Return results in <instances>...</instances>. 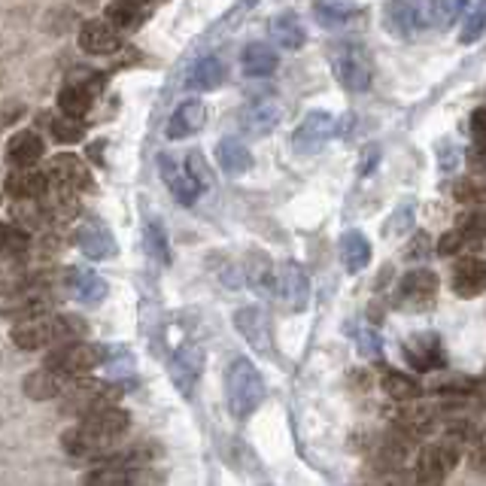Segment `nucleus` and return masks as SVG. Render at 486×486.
Listing matches in <instances>:
<instances>
[{
  "instance_id": "obj_1",
  "label": "nucleus",
  "mask_w": 486,
  "mask_h": 486,
  "mask_svg": "<svg viewBox=\"0 0 486 486\" xmlns=\"http://www.w3.org/2000/svg\"><path fill=\"white\" fill-rule=\"evenodd\" d=\"M89 326L80 316H40V320L19 322L13 328V344L19 350H43L52 344H71V341H86Z\"/></svg>"
},
{
  "instance_id": "obj_2",
  "label": "nucleus",
  "mask_w": 486,
  "mask_h": 486,
  "mask_svg": "<svg viewBox=\"0 0 486 486\" xmlns=\"http://www.w3.org/2000/svg\"><path fill=\"white\" fill-rule=\"evenodd\" d=\"M226 396L228 411L234 420H246L261 407L265 401V380L261 371L246 356H237L226 371Z\"/></svg>"
},
{
  "instance_id": "obj_3",
  "label": "nucleus",
  "mask_w": 486,
  "mask_h": 486,
  "mask_svg": "<svg viewBox=\"0 0 486 486\" xmlns=\"http://www.w3.org/2000/svg\"><path fill=\"white\" fill-rule=\"evenodd\" d=\"M331 67H335L337 82L359 95L371 86V58H368V46L359 40H341L331 46Z\"/></svg>"
},
{
  "instance_id": "obj_4",
  "label": "nucleus",
  "mask_w": 486,
  "mask_h": 486,
  "mask_svg": "<svg viewBox=\"0 0 486 486\" xmlns=\"http://www.w3.org/2000/svg\"><path fill=\"white\" fill-rule=\"evenodd\" d=\"M115 398H119V389L110 387V383L95 380V377H71L64 389V414H73L82 420L89 414L113 407Z\"/></svg>"
},
{
  "instance_id": "obj_5",
  "label": "nucleus",
  "mask_w": 486,
  "mask_h": 486,
  "mask_svg": "<svg viewBox=\"0 0 486 486\" xmlns=\"http://www.w3.org/2000/svg\"><path fill=\"white\" fill-rule=\"evenodd\" d=\"M104 353L107 346L89 344V341H71L61 344L58 350H52L46 356V365L49 371H55L61 377H86L91 368L104 365Z\"/></svg>"
},
{
  "instance_id": "obj_6",
  "label": "nucleus",
  "mask_w": 486,
  "mask_h": 486,
  "mask_svg": "<svg viewBox=\"0 0 486 486\" xmlns=\"http://www.w3.org/2000/svg\"><path fill=\"white\" fill-rule=\"evenodd\" d=\"M337 131V122L335 115L326 113V110H313L301 119V125L295 128L292 134V149L301 152V156H313L326 146Z\"/></svg>"
},
{
  "instance_id": "obj_7",
  "label": "nucleus",
  "mask_w": 486,
  "mask_h": 486,
  "mask_svg": "<svg viewBox=\"0 0 486 486\" xmlns=\"http://www.w3.org/2000/svg\"><path fill=\"white\" fill-rule=\"evenodd\" d=\"M200 371H204V350L198 344H180L171 356V365H167V374H171V383L176 387L180 396H192L200 380Z\"/></svg>"
},
{
  "instance_id": "obj_8",
  "label": "nucleus",
  "mask_w": 486,
  "mask_h": 486,
  "mask_svg": "<svg viewBox=\"0 0 486 486\" xmlns=\"http://www.w3.org/2000/svg\"><path fill=\"white\" fill-rule=\"evenodd\" d=\"M387 21L401 40H414L426 28V6L420 0H389Z\"/></svg>"
},
{
  "instance_id": "obj_9",
  "label": "nucleus",
  "mask_w": 486,
  "mask_h": 486,
  "mask_svg": "<svg viewBox=\"0 0 486 486\" xmlns=\"http://www.w3.org/2000/svg\"><path fill=\"white\" fill-rule=\"evenodd\" d=\"M158 171H161V180H165V186L171 189V195L180 200L183 207H192L200 198V192H204L189 176L186 167H183L176 158L167 156V152H165V156H158Z\"/></svg>"
},
{
  "instance_id": "obj_10",
  "label": "nucleus",
  "mask_w": 486,
  "mask_h": 486,
  "mask_svg": "<svg viewBox=\"0 0 486 486\" xmlns=\"http://www.w3.org/2000/svg\"><path fill=\"white\" fill-rule=\"evenodd\" d=\"M277 292L286 301V307L292 311H304L307 301H311V283H307V274L298 261H283L280 274H277Z\"/></svg>"
},
{
  "instance_id": "obj_11",
  "label": "nucleus",
  "mask_w": 486,
  "mask_h": 486,
  "mask_svg": "<svg viewBox=\"0 0 486 486\" xmlns=\"http://www.w3.org/2000/svg\"><path fill=\"white\" fill-rule=\"evenodd\" d=\"M280 104L271 98H256V100H250V104L243 107V113H241V125L246 128V134H252V137H265V134H271V131L280 125Z\"/></svg>"
},
{
  "instance_id": "obj_12",
  "label": "nucleus",
  "mask_w": 486,
  "mask_h": 486,
  "mask_svg": "<svg viewBox=\"0 0 486 486\" xmlns=\"http://www.w3.org/2000/svg\"><path fill=\"white\" fill-rule=\"evenodd\" d=\"M49 180H55L61 189L76 192V189H89L91 176L89 167L82 165V158H76L73 152H58V156L49 158Z\"/></svg>"
},
{
  "instance_id": "obj_13",
  "label": "nucleus",
  "mask_w": 486,
  "mask_h": 486,
  "mask_svg": "<svg viewBox=\"0 0 486 486\" xmlns=\"http://www.w3.org/2000/svg\"><path fill=\"white\" fill-rule=\"evenodd\" d=\"M80 426L86 429L89 435L100 438L104 444H113L115 438H122L128 431L131 416H128V411H119V407H104V411H98V414L82 416Z\"/></svg>"
},
{
  "instance_id": "obj_14",
  "label": "nucleus",
  "mask_w": 486,
  "mask_h": 486,
  "mask_svg": "<svg viewBox=\"0 0 486 486\" xmlns=\"http://www.w3.org/2000/svg\"><path fill=\"white\" fill-rule=\"evenodd\" d=\"M76 246L86 252L89 259L95 261H104V259H113L115 256V241L110 234V228L98 219H89L76 228Z\"/></svg>"
},
{
  "instance_id": "obj_15",
  "label": "nucleus",
  "mask_w": 486,
  "mask_h": 486,
  "mask_svg": "<svg viewBox=\"0 0 486 486\" xmlns=\"http://www.w3.org/2000/svg\"><path fill=\"white\" fill-rule=\"evenodd\" d=\"M204 122H207V107L200 104V100H186V104H180L174 110L165 134L167 141H186V137L198 134V131L204 128Z\"/></svg>"
},
{
  "instance_id": "obj_16",
  "label": "nucleus",
  "mask_w": 486,
  "mask_h": 486,
  "mask_svg": "<svg viewBox=\"0 0 486 486\" xmlns=\"http://www.w3.org/2000/svg\"><path fill=\"white\" fill-rule=\"evenodd\" d=\"M234 328L241 331V337L256 353L271 350V335H268V322L261 307H241V311L234 313Z\"/></svg>"
},
{
  "instance_id": "obj_17",
  "label": "nucleus",
  "mask_w": 486,
  "mask_h": 486,
  "mask_svg": "<svg viewBox=\"0 0 486 486\" xmlns=\"http://www.w3.org/2000/svg\"><path fill=\"white\" fill-rule=\"evenodd\" d=\"M486 283V265L477 256H465L456 261L453 268V289H456L459 298H474L483 292Z\"/></svg>"
},
{
  "instance_id": "obj_18",
  "label": "nucleus",
  "mask_w": 486,
  "mask_h": 486,
  "mask_svg": "<svg viewBox=\"0 0 486 486\" xmlns=\"http://www.w3.org/2000/svg\"><path fill=\"white\" fill-rule=\"evenodd\" d=\"M435 295H438V274H431L429 268L407 271L398 286V298L407 301V304H429Z\"/></svg>"
},
{
  "instance_id": "obj_19",
  "label": "nucleus",
  "mask_w": 486,
  "mask_h": 486,
  "mask_svg": "<svg viewBox=\"0 0 486 486\" xmlns=\"http://www.w3.org/2000/svg\"><path fill=\"white\" fill-rule=\"evenodd\" d=\"M80 46L89 55H113V52L119 49V34H115V28H110L107 21L91 19L80 30Z\"/></svg>"
},
{
  "instance_id": "obj_20",
  "label": "nucleus",
  "mask_w": 486,
  "mask_h": 486,
  "mask_svg": "<svg viewBox=\"0 0 486 486\" xmlns=\"http://www.w3.org/2000/svg\"><path fill=\"white\" fill-rule=\"evenodd\" d=\"M49 192V176L28 167V171H13L6 176V195L15 200H40Z\"/></svg>"
},
{
  "instance_id": "obj_21",
  "label": "nucleus",
  "mask_w": 486,
  "mask_h": 486,
  "mask_svg": "<svg viewBox=\"0 0 486 486\" xmlns=\"http://www.w3.org/2000/svg\"><path fill=\"white\" fill-rule=\"evenodd\" d=\"M67 380H71V377H61L55 371H49V368H40V371H30L25 380H21V389L34 401H49V398L64 396Z\"/></svg>"
},
{
  "instance_id": "obj_22",
  "label": "nucleus",
  "mask_w": 486,
  "mask_h": 486,
  "mask_svg": "<svg viewBox=\"0 0 486 486\" xmlns=\"http://www.w3.org/2000/svg\"><path fill=\"white\" fill-rule=\"evenodd\" d=\"M6 158H10V165L19 167V171H28V167H34L37 161L43 158L40 134H34V131H19V134H15L10 143H6Z\"/></svg>"
},
{
  "instance_id": "obj_23",
  "label": "nucleus",
  "mask_w": 486,
  "mask_h": 486,
  "mask_svg": "<svg viewBox=\"0 0 486 486\" xmlns=\"http://www.w3.org/2000/svg\"><path fill=\"white\" fill-rule=\"evenodd\" d=\"M277 67H280V55H277L274 46L268 43H250L241 55V71L243 76H252V80H261V76H271Z\"/></svg>"
},
{
  "instance_id": "obj_24",
  "label": "nucleus",
  "mask_w": 486,
  "mask_h": 486,
  "mask_svg": "<svg viewBox=\"0 0 486 486\" xmlns=\"http://www.w3.org/2000/svg\"><path fill=\"white\" fill-rule=\"evenodd\" d=\"M222 80H226V64L213 55H204L189 67L186 89L189 91H213L222 86Z\"/></svg>"
},
{
  "instance_id": "obj_25",
  "label": "nucleus",
  "mask_w": 486,
  "mask_h": 486,
  "mask_svg": "<svg viewBox=\"0 0 486 486\" xmlns=\"http://www.w3.org/2000/svg\"><path fill=\"white\" fill-rule=\"evenodd\" d=\"M137 468L141 465H119V462H100L98 468H91L86 474L82 486H134L137 483Z\"/></svg>"
},
{
  "instance_id": "obj_26",
  "label": "nucleus",
  "mask_w": 486,
  "mask_h": 486,
  "mask_svg": "<svg viewBox=\"0 0 486 486\" xmlns=\"http://www.w3.org/2000/svg\"><path fill=\"white\" fill-rule=\"evenodd\" d=\"M61 444H64V453H71V456H76V459H98L113 447V444H104L95 435H89L82 426L67 429L64 435H61Z\"/></svg>"
},
{
  "instance_id": "obj_27",
  "label": "nucleus",
  "mask_w": 486,
  "mask_h": 486,
  "mask_svg": "<svg viewBox=\"0 0 486 486\" xmlns=\"http://www.w3.org/2000/svg\"><path fill=\"white\" fill-rule=\"evenodd\" d=\"M67 283H71V289L80 295L86 304H100V301L107 298V280L95 271H89V268H73V271H67Z\"/></svg>"
},
{
  "instance_id": "obj_28",
  "label": "nucleus",
  "mask_w": 486,
  "mask_h": 486,
  "mask_svg": "<svg viewBox=\"0 0 486 486\" xmlns=\"http://www.w3.org/2000/svg\"><path fill=\"white\" fill-rule=\"evenodd\" d=\"M359 15L353 0H316L313 4V19L322 28H341L346 21H353Z\"/></svg>"
},
{
  "instance_id": "obj_29",
  "label": "nucleus",
  "mask_w": 486,
  "mask_h": 486,
  "mask_svg": "<svg viewBox=\"0 0 486 486\" xmlns=\"http://www.w3.org/2000/svg\"><path fill=\"white\" fill-rule=\"evenodd\" d=\"M216 156H219V167L228 176H241L252 167L250 149H246L237 137H226V141H219V146H216Z\"/></svg>"
},
{
  "instance_id": "obj_30",
  "label": "nucleus",
  "mask_w": 486,
  "mask_h": 486,
  "mask_svg": "<svg viewBox=\"0 0 486 486\" xmlns=\"http://www.w3.org/2000/svg\"><path fill=\"white\" fill-rule=\"evenodd\" d=\"M271 37H274L277 46H283V49H289V52H298L301 46L307 43L304 25H301V19L295 13L277 15V19L271 21Z\"/></svg>"
},
{
  "instance_id": "obj_31",
  "label": "nucleus",
  "mask_w": 486,
  "mask_h": 486,
  "mask_svg": "<svg viewBox=\"0 0 486 486\" xmlns=\"http://www.w3.org/2000/svg\"><path fill=\"white\" fill-rule=\"evenodd\" d=\"M341 259L350 274L365 271L368 261H371V243H368V237L359 234V231H346L341 237Z\"/></svg>"
},
{
  "instance_id": "obj_32",
  "label": "nucleus",
  "mask_w": 486,
  "mask_h": 486,
  "mask_svg": "<svg viewBox=\"0 0 486 486\" xmlns=\"http://www.w3.org/2000/svg\"><path fill=\"white\" fill-rule=\"evenodd\" d=\"M91 98H95V95H89L86 89L67 82V86L58 91V107H61V113H64L67 119H82V115L91 110Z\"/></svg>"
},
{
  "instance_id": "obj_33",
  "label": "nucleus",
  "mask_w": 486,
  "mask_h": 486,
  "mask_svg": "<svg viewBox=\"0 0 486 486\" xmlns=\"http://www.w3.org/2000/svg\"><path fill=\"white\" fill-rule=\"evenodd\" d=\"M15 304L4 307V316H10L15 322H28V320H40V316H49V301L40 295H19L13 298Z\"/></svg>"
},
{
  "instance_id": "obj_34",
  "label": "nucleus",
  "mask_w": 486,
  "mask_h": 486,
  "mask_svg": "<svg viewBox=\"0 0 486 486\" xmlns=\"http://www.w3.org/2000/svg\"><path fill=\"white\" fill-rule=\"evenodd\" d=\"M444 477H447V472L435 456V447H426V450L420 453V459H416V468H414L416 486H441Z\"/></svg>"
},
{
  "instance_id": "obj_35",
  "label": "nucleus",
  "mask_w": 486,
  "mask_h": 486,
  "mask_svg": "<svg viewBox=\"0 0 486 486\" xmlns=\"http://www.w3.org/2000/svg\"><path fill=\"white\" fill-rule=\"evenodd\" d=\"M383 392H387L389 398H396V401H416L420 398V387H416V380L414 377H407V374H401V371H383Z\"/></svg>"
},
{
  "instance_id": "obj_36",
  "label": "nucleus",
  "mask_w": 486,
  "mask_h": 486,
  "mask_svg": "<svg viewBox=\"0 0 486 486\" xmlns=\"http://www.w3.org/2000/svg\"><path fill=\"white\" fill-rule=\"evenodd\" d=\"M30 246L28 228L15 226V222H0V256H21Z\"/></svg>"
},
{
  "instance_id": "obj_37",
  "label": "nucleus",
  "mask_w": 486,
  "mask_h": 486,
  "mask_svg": "<svg viewBox=\"0 0 486 486\" xmlns=\"http://www.w3.org/2000/svg\"><path fill=\"white\" fill-rule=\"evenodd\" d=\"M468 6V0H429L426 4V25H450L456 21L462 10Z\"/></svg>"
},
{
  "instance_id": "obj_38",
  "label": "nucleus",
  "mask_w": 486,
  "mask_h": 486,
  "mask_svg": "<svg viewBox=\"0 0 486 486\" xmlns=\"http://www.w3.org/2000/svg\"><path fill=\"white\" fill-rule=\"evenodd\" d=\"M143 21V10H137V6H128V4H119V0H113L110 6H107V25L110 28H119V30H137Z\"/></svg>"
},
{
  "instance_id": "obj_39",
  "label": "nucleus",
  "mask_w": 486,
  "mask_h": 486,
  "mask_svg": "<svg viewBox=\"0 0 486 486\" xmlns=\"http://www.w3.org/2000/svg\"><path fill=\"white\" fill-rule=\"evenodd\" d=\"M246 280L256 286V292H261V295H268L274 286H277V277H274V268L268 259L261 256H252V265L246 268Z\"/></svg>"
},
{
  "instance_id": "obj_40",
  "label": "nucleus",
  "mask_w": 486,
  "mask_h": 486,
  "mask_svg": "<svg viewBox=\"0 0 486 486\" xmlns=\"http://www.w3.org/2000/svg\"><path fill=\"white\" fill-rule=\"evenodd\" d=\"M146 252H149L156 261H161V265H171V246H167V237L158 222H149V226H146Z\"/></svg>"
},
{
  "instance_id": "obj_41",
  "label": "nucleus",
  "mask_w": 486,
  "mask_h": 486,
  "mask_svg": "<svg viewBox=\"0 0 486 486\" xmlns=\"http://www.w3.org/2000/svg\"><path fill=\"white\" fill-rule=\"evenodd\" d=\"M49 122H52V137H55L58 143H80L82 137H86V125H82L80 119L61 115V119H49Z\"/></svg>"
},
{
  "instance_id": "obj_42",
  "label": "nucleus",
  "mask_w": 486,
  "mask_h": 486,
  "mask_svg": "<svg viewBox=\"0 0 486 486\" xmlns=\"http://www.w3.org/2000/svg\"><path fill=\"white\" fill-rule=\"evenodd\" d=\"M15 219H21V226L28 228H43L49 222V216L40 207V200H19L15 204Z\"/></svg>"
},
{
  "instance_id": "obj_43",
  "label": "nucleus",
  "mask_w": 486,
  "mask_h": 486,
  "mask_svg": "<svg viewBox=\"0 0 486 486\" xmlns=\"http://www.w3.org/2000/svg\"><path fill=\"white\" fill-rule=\"evenodd\" d=\"M462 444H465V441H459V438H444L441 444H431V447H435L438 462L444 465V472H447V474H450L453 468L459 465V459H462Z\"/></svg>"
},
{
  "instance_id": "obj_44",
  "label": "nucleus",
  "mask_w": 486,
  "mask_h": 486,
  "mask_svg": "<svg viewBox=\"0 0 486 486\" xmlns=\"http://www.w3.org/2000/svg\"><path fill=\"white\" fill-rule=\"evenodd\" d=\"M483 21H486V10L483 6H477V10L468 15L465 21H462V34H459V43H477L483 34Z\"/></svg>"
},
{
  "instance_id": "obj_45",
  "label": "nucleus",
  "mask_w": 486,
  "mask_h": 486,
  "mask_svg": "<svg viewBox=\"0 0 486 486\" xmlns=\"http://www.w3.org/2000/svg\"><path fill=\"white\" fill-rule=\"evenodd\" d=\"M411 226H414V204H401L398 210H396V216L389 219L387 234H389V237H396V234H401V231H407Z\"/></svg>"
},
{
  "instance_id": "obj_46",
  "label": "nucleus",
  "mask_w": 486,
  "mask_h": 486,
  "mask_svg": "<svg viewBox=\"0 0 486 486\" xmlns=\"http://www.w3.org/2000/svg\"><path fill=\"white\" fill-rule=\"evenodd\" d=\"M462 246H465V237H462L459 228H453V231H447L441 241H438L435 252H438V256H453V252H459Z\"/></svg>"
},
{
  "instance_id": "obj_47",
  "label": "nucleus",
  "mask_w": 486,
  "mask_h": 486,
  "mask_svg": "<svg viewBox=\"0 0 486 486\" xmlns=\"http://www.w3.org/2000/svg\"><path fill=\"white\" fill-rule=\"evenodd\" d=\"M453 192H456V200H462V204H477L481 200V186L474 180H459Z\"/></svg>"
},
{
  "instance_id": "obj_48",
  "label": "nucleus",
  "mask_w": 486,
  "mask_h": 486,
  "mask_svg": "<svg viewBox=\"0 0 486 486\" xmlns=\"http://www.w3.org/2000/svg\"><path fill=\"white\" fill-rule=\"evenodd\" d=\"M483 110L477 107V110L472 113V137H474V146H481L483 143Z\"/></svg>"
},
{
  "instance_id": "obj_49",
  "label": "nucleus",
  "mask_w": 486,
  "mask_h": 486,
  "mask_svg": "<svg viewBox=\"0 0 486 486\" xmlns=\"http://www.w3.org/2000/svg\"><path fill=\"white\" fill-rule=\"evenodd\" d=\"M119 4H128V6H137V10H143L149 0H119Z\"/></svg>"
}]
</instances>
